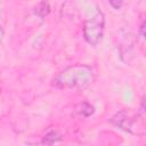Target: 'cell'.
<instances>
[{"instance_id":"4","label":"cell","mask_w":146,"mask_h":146,"mask_svg":"<svg viewBox=\"0 0 146 146\" xmlns=\"http://www.w3.org/2000/svg\"><path fill=\"white\" fill-rule=\"evenodd\" d=\"M62 140V136L56 131V130H50L48 131L43 138H42V144H55Z\"/></svg>"},{"instance_id":"8","label":"cell","mask_w":146,"mask_h":146,"mask_svg":"<svg viewBox=\"0 0 146 146\" xmlns=\"http://www.w3.org/2000/svg\"><path fill=\"white\" fill-rule=\"evenodd\" d=\"M144 29H145V22H143L141 25H140V34H141V36L145 35V34H144Z\"/></svg>"},{"instance_id":"7","label":"cell","mask_w":146,"mask_h":146,"mask_svg":"<svg viewBox=\"0 0 146 146\" xmlns=\"http://www.w3.org/2000/svg\"><path fill=\"white\" fill-rule=\"evenodd\" d=\"M123 2H124V0H108V3L111 5V7L116 10L121 9V7L123 6Z\"/></svg>"},{"instance_id":"9","label":"cell","mask_w":146,"mask_h":146,"mask_svg":"<svg viewBox=\"0 0 146 146\" xmlns=\"http://www.w3.org/2000/svg\"><path fill=\"white\" fill-rule=\"evenodd\" d=\"M3 34H5V32H3V30H2V27H1V25H0V41L2 40V38H3Z\"/></svg>"},{"instance_id":"3","label":"cell","mask_w":146,"mask_h":146,"mask_svg":"<svg viewBox=\"0 0 146 146\" xmlns=\"http://www.w3.org/2000/svg\"><path fill=\"white\" fill-rule=\"evenodd\" d=\"M83 38L90 46H97L104 35L105 31V16L98 8L89 16L83 23Z\"/></svg>"},{"instance_id":"5","label":"cell","mask_w":146,"mask_h":146,"mask_svg":"<svg viewBox=\"0 0 146 146\" xmlns=\"http://www.w3.org/2000/svg\"><path fill=\"white\" fill-rule=\"evenodd\" d=\"M49 11H50V7H49V3H48L46 0L41 1V2L39 3V6L35 8V14L39 15L41 18L46 17V16L49 14Z\"/></svg>"},{"instance_id":"2","label":"cell","mask_w":146,"mask_h":146,"mask_svg":"<svg viewBox=\"0 0 146 146\" xmlns=\"http://www.w3.org/2000/svg\"><path fill=\"white\" fill-rule=\"evenodd\" d=\"M111 123L119 129L132 135H143L139 129L143 131L145 130L144 115L140 112H133L132 110H121L112 116Z\"/></svg>"},{"instance_id":"6","label":"cell","mask_w":146,"mask_h":146,"mask_svg":"<svg viewBox=\"0 0 146 146\" xmlns=\"http://www.w3.org/2000/svg\"><path fill=\"white\" fill-rule=\"evenodd\" d=\"M76 111L80 113V114H82L83 116H90L92 113H94V107L90 105V104H88V103H82V104H80L79 106H78V108H76Z\"/></svg>"},{"instance_id":"1","label":"cell","mask_w":146,"mask_h":146,"mask_svg":"<svg viewBox=\"0 0 146 146\" xmlns=\"http://www.w3.org/2000/svg\"><path fill=\"white\" fill-rule=\"evenodd\" d=\"M95 73L91 66L75 64L60 71L52 80V84L60 90L82 91L94 81Z\"/></svg>"}]
</instances>
